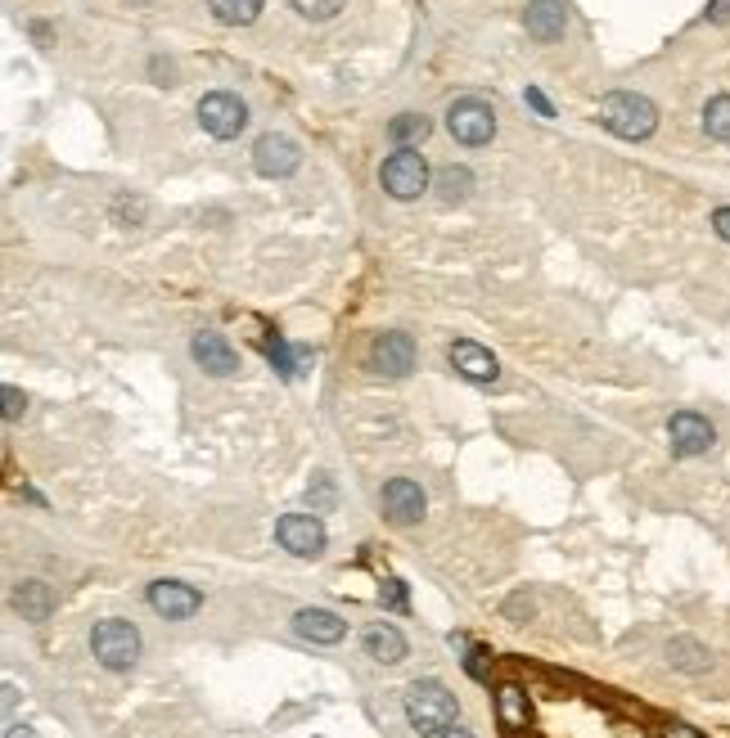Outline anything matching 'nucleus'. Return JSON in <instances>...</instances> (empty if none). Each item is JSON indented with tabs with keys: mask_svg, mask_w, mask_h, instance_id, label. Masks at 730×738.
Masks as SVG:
<instances>
[{
	"mask_svg": "<svg viewBox=\"0 0 730 738\" xmlns=\"http://www.w3.org/2000/svg\"><path fill=\"white\" fill-rule=\"evenodd\" d=\"M383 513H388V522H398V527H411V522H419V518H424V491H419V482L392 478V482L383 486Z\"/></svg>",
	"mask_w": 730,
	"mask_h": 738,
	"instance_id": "ddd939ff",
	"label": "nucleus"
},
{
	"mask_svg": "<svg viewBox=\"0 0 730 738\" xmlns=\"http://www.w3.org/2000/svg\"><path fill=\"white\" fill-rule=\"evenodd\" d=\"M667 658L677 671H708V649L698 639H672L667 644Z\"/></svg>",
	"mask_w": 730,
	"mask_h": 738,
	"instance_id": "4be33fe9",
	"label": "nucleus"
},
{
	"mask_svg": "<svg viewBox=\"0 0 730 738\" xmlns=\"http://www.w3.org/2000/svg\"><path fill=\"white\" fill-rule=\"evenodd\" d=\"M90 653H96V662L109 666V671H127L140 658V631L122 618H109L90 631Z\"/></svg>",
	"mask_w": 730,
	"mask_h": 738,
	"instance_id": "7ed1b4c3",
	"label": "nucleus"
},
{
	"mask_svg": "<svg viewBox=\"0 0 730 738\" xmlns=\"http://www.w3.org/2000/svg\"><path fill=\"white\" fill-rule=\"evenodd\" d=\"M293 10L302 18H312V23H325V18H333L343 10V0H293Z\"/></svg>",
	"mask_w": 730,
	"mask_h": 738,
	"instance_id": "393cba45",
	"label": "nucleus"
},
{
	"mask_svg": "<svg viewBox=\"0 0 730 738\" xmlns=\"http://www.w3.org/2000/svg\"><path fill=\"white\" fill-rule=\"evenodd\" d=\"M524 27H528V37H532V41H541V46L559 41V37H564V27H568V10H564V0H528V10H524Z\"/></svg>",
	"mask_w": 730,
	"mask_h": 738,
	"instance_id": "4468645a",
	"label": "nucleus"
},
{
	"mask_svg": "<svg viewBox=\"0 0 730 738\" xmlns=\"http://www.w3.org/2000/svg\"><path fill=\"white\" fill-rule=\"evenodd\" d=\"M704 131H708L713 140L730 144V96L708 100V109H704Z\"/></svg>",
	"mask_w": 730,
	"mask_h": 738,
	"instance_id": "5701e85b",
	"label": "nucleus"
},
{
	"mask_svg": "<svg viewBox=\"0 0 730 738\" xmlns=\"http://www.w3.org/2000/svg\"><path fill=\"white\" fill-rule=\"evenodd\" d=\"M298 163H302V153H298V144L289 140V136H262L257 144H253V167H257V176H266V180H280V176H289V171H298Z\"/></svg>",
	"mask_w": 730,
	"mask_h": 738,
	"instance_id": "9d476101",
	"label": "nucleus"
},
{
	"mask_svg": "<svg viewBox=\"0 0 730 738\" xmlns=\"http://www.w3.org/2000/svg\"><path fill=\"white\" fill-rule=\"evenodd\" d=\"M406 721L419 738H442L455 725V698L442 680H415L406 689Z\"/></svg>",
	"mask_w": 730,
	"mask_h": 738,
	"instance_id": "f257e3e1",
	"label": "nucleus"
},
{
	"mask_svg": "<svg viewBox=\"0 0 730 738\" xmlns=\"http://www.w3.org/2000/svg\"><path fill=\"white\" fill-rule=\"evenodd\" d=\"M528 104H532V109H537L541 117H555V109H551V104H545V96H541V90H537V86H528Z\"/></svg>",
	"mask_w": 730,
	"mask_h": 738,
	"instance_id": "2f4dec72",
	"label": "nucleus"
},
{
	"mask_svg": "<svg viewBox=\"0 0 730 738\" xmlns=\"http://www.w3.org/2000/svg\"><path fill=\"white\" fill-rule=\"evenodd\" d=\"M190 356H194L199 369H207V374H217V379H226V374L239 369V356H235V347L226 343L222 333H194L190 338Z\"/></svg>",
	"mask_w": 730,
	"mask_h": 738,
	"instance_id": "2eb2a0df",
	"label": "nucleus"
},
{
	"mask_svg": "<svg viewBox=\"0 0 730 738\" xmlns=\"http://www.w3.org/2000/svg\"><path fill=\"white\" fill-rule=\"evenodd\" d=\"M5 738H41V734H37L33 725H10V729H5Z\"/></svg>",
	"mask_w": 730,
	"mask_h": 738,
	"instance_id": "f704fd0d",
	"label": "nucleus"
},
{
	"mask_svg": "<svg viewBox=\"0 0 730 738\" xmlns=\"http://www.w3.org/2000/svg\"><path fill=\"white\" fill-rule=\"evenodd\" d=\"M276 540L293 554V559H316L325 549V522L316 513H285L276 522Z\"/></svg>",
	"mask_w": 730,
	"mask_h": 738,
	"instance_id": "0eeeda50",
	"label": "nucleus"
},
{
	"mask_svg": "<svg viewBox=\"0 0 730 738\" xmlns=\"http://www.w3.org/2000/svg\"><path fill=\"white\" fill-rule=\"evenodd\" d=\"M713 230L730 243V207H717V212H713Z\"/></svg>",
	"mask_w": 730,
	"mask_h": 738,
	"instance_id": "7c9ffc66",
	"label": "nucleus"
},
{
	"mask_svg": "<svg viewBox=\"0 0 730 738\" xmlns=\"http://www.w3.org/2000/svg\"><path fill=\"white\" fill-rule=\"evenodd\" d=\"M446 131L461 144H487V140L496 136V113H492V104H487V100L465 96V100H455L446 109Z\"/></svg>",
	"mask_w": 730,
	"mask_h": 738,
	"instance_id": "423d86ee",
	"label": "nucleus"
},
{
	"mask_svg": "<svg viewBox=\"0 0 730 738\" xmlns=\"http://www.w3.org/2000/svg\"><path fill=\"white\" fill-rule=\"evenodd\" d=\"M469 184H474L469 167H446V171L438 176V190H442V203H461V199H469Z\"/></svg>",
	"mask_w": 730,
	"mask_h": 738,
	"instance_id": "b1692460",
	"label": "nucleus"
},
{
	"mask_svg": "<svg viewBox=\"0 0 730 738\" xmlns=\"http://www.w3.org/2000/svg\"><path fill=\"white\" fill-rule=\"evenodd\" d=\"M465 671L474 675V680H487V649H465Z\"/></svg>",
	"mask_w": 730,
	"mask_h": 738,
	"instance_id": "bb28decb",
	"label": "nucleus"
},
{
	"mask_svg": "<svg viewBox=\"0 0 730 738\" xmlns=\"http://www.w3.org/2000/svg\"><path fill=\"white\" fill-rule=\"evenodd\" d=\"M667 437H672V455H681V459L704 455V450L717 442L713 423H708L704 415H694V410H681V415L667 419Z\"/></svg>",
	"mask_w": 730,
	"mask_h": 738,
	"instance_id": "1a4fd4ad",
	"label": "nucleus"
},
{
	"mask_svg": "<svg viewBox=\"0 0 730 738\" xmlns=\"http://www.w3.org/2000/svg\"><path fill=\"white\" fill-rule=\"evenodd\" d=\"M429 131H433V122L424 117V113H402V117L388 122V140L398 144V149H415Z\"/></svg>",
	"mask_w": 730,
	"mask_h": 738,
	"instance_id": "aec40b11",
	"label": "nucleus"
},
{
	"mask_svg": "<svg viewBox=\"0 0 730 738\" xmlns=\"http://www.w3.org/2000/svg\"><path fill=\"white\" fill-rule=\"evenodd\" d=\"M663 738H704V734L690 729V725H667V729H663Z\"/></svg>",
	"mask_w": 730,
	"mask_h": 738,
	"instance_id": "72a5a7b5",
	"label": "nucleus"
},
{
	"mask_svg": "<svg viewBox=\"0 0 730 738\" xmlns=\"http://www.w3.org/2000/svg\"><path fill=\"white\" fill-rule=\"evenodd\" d=\"M600 127H608L622 140H645L658 127V109L645 96H631V90H614V96L600 100Z\"/></svg>",
	"mask_w": 730,
	"mask_h": 738,
	"instance_id": "f03ea898",
	"label": "nucleus"
},
{
	"mask_svg": "<svg viewBox=\"0 0 730 738\" xmlns=\"http://www.w3.org/2000/svg\"><path fill=\"white\" fill-rule=\"evenodd\" d=\"M365 658H375L379 666H398L406 658V639L398 626L388 622H375L370 631H365Z\"/></svg>",
	"mask_w": 730,
	"mask_h": 738,
	"instance_id": "f3484780",
	"label": "nucleus"
},
{
	"mask_svg": "<svg viewBox=\"0 0 730 738\" xmlns=\"http://www.w3.org/2000/svg\"><path fill=\"white\" fill-rule=\"evenodd\" d=\"M451 365H455V374L461 379H469V383H496L501 379V365H496V356L487 352V347H478V343H469V338H461V343H451Z\"/></svg>",
	"mask_w": 730,
	"mask_h": 738,
	"instance_id": "f8f14e48",
	"label": "nucleus"
},
{
	"mask_svg": "<svg viewBox=\"0 0 730 738\" xmlns=\"http://www.w3.org/2000/svg\"><path fill=\"white\" fill-rule=\"evenodd\" d=\"M370 369L375 374H383V379H406L411 369H415V343H411V333H379L375 343H370Z\"/></svg>",
	"mask_w": 730,
	"mask_h": 738,
	"instance_id": "6e6552de",
	"label": "nucleus"
},
{
	"mask_svg": "<svg viewBox=\"0 0 730 738\" xmlns=\"http://www.w3.org/2000/svg\"><path fill=\"white\" fill-rule=\"evenodd\" d=\"M207 10L226 27H249L262 14V0H207Z\"/></svg>",
	"mask_w": 730,
	"mask_h": 738,
	"instance_id": "412c9836",
	"label": "nucleus"
},
{
	"mask_svg": "<svg viewBox=\"0 0 730 738\" xmlns=\"http://www.w3.org/2000/svg\"><path fill=\"white\" fill-rule=\"evenodd\" d=\"M307 500H312V513L333 505V486H329V478H320V491H307Z\"/></svg>",
	"mask_w": 730,
	"mask_h": 738,
	"instance_id": "cd10ccee",
	"label": "nucleus"
},
{
	"mask_svg": "<svg viewBox=\"0 0 730 738\" xmlns=\"http://www.w3.org/2000/svg\"><path fill=\"white\" fill-rule=\"evenodd\" d=\"M270 360L280 365V374H285V379H293V374H298V365H293V356H289V347L280 343V338H270Z\"/></svg>",
	"mask_w": 730,
	"mask_h": 738,
	"instance_id": "a878e982",
	"label": "nucleus"
},
{
	"mask_svg": "<svg viewBox=\"0 0 730 738\" xmlns=\"http://www.w3.org/2000/svg\"><path fill=\"white\" fill-rule=\"evenodd\" d=\"M199 127L212 140H235L249 127V109H243V100L230 96V90H212V96L199 100Z\"/></svg>",
	"mask_w": 730,
	"mask_h": 738,
	"instance_id": "39448f33",
	"label": "nucleus"
},
{
	"mask_svg": "<svg viewBox=\"0 0 730 738\" xmlns=\"http://www.w3.org/2000/svg\"><path fill=\"white\" fill-rule=\"evenodd\" d=\"M0 396H5V419L14 423V419L23 415V406H27V402H23V392H18V387H5V392H0Z\"/></svg>",
	"mask_w": 730,
	"mask_h": 738,
	"instance_id": "c756f323",
	"label": "nucleus"
},
{
	"mask_svg": "<svg viewBox=\"0 0 730 738\" xmlns=\"http://www.w3.org/2000/svg\"><path fill=\"white\" fill-rule=\"evenodd\" d=\"M496 721L505 729H528L532 721V707H528V694L519 685H501L496 689Z\"/></svg>",
	"mask_w": 730,
	"mask_h": 738,
	"instance_id": "6ab92c4d",
	"label": "nucleus"
},
{
	"mask_svg": "<svg viewBox=\"0 0 730 738\" xmlns=\"http://www.w3.org/2000/svg\"><path fill=\"white\" fill-rule=\"evenodd\" d=\"M383 603L398 608V612L406 608V586H402V581H388V586H383Z\"/></svg>",
	"mask_w": 730,
	"mask_h": 738,
	"instance_id": "c85d7f7f",
	"label": "nucleus"
},
{
	"mask_svg": "<svg viewBox=\"0 0 730 738\" xmlns=\"http://www.w3.org/2000/svg\"><path fill=\"white\" fill-rule=\"evenodd\" d=\"M199 603H203L199 590H194V586H180V581H154V586H149V608H154L159 618H167V622L194 618Z\"/></svg>",
	"mask_w": 730,
	"mask_h": 738,
	"instance_id": "9b49d317",
	"label": "nucleus"
},
{
	"mask_svg": "<svg viewBox=\"0 0 730 738\" xmlns=\"http://www.w3.org/2000/svg\"><path fill=\"white\" fill-rule=\"evenodd\" d=\"M14 608L23 612V622H46L54 612V590L41 586V581H23L14 590Z\"/></svg>",
	"mask_w": 730,
	"mask_h": 738,
	"instance_id": "a211bd4d",
	"label": "nucleus"
},
{
	"mask_svg": "<svg viewBox=\"0 0 730 738\" xmlns=\"http://www.w3.org/2000/svg\"><path fill=\"white\" fill-rule=\"evenodd\" d=\"M293 631L302 639H312V644H339L348 626H343V618H333L329 608H302L293 618Z\"/></svg>",
	"mask_w": 730,
	"mask_h": 738,
	"instance_id": "dca6fc26",
	"label": "nucleus"
},
{
	"mask_svg": "<svg viewBox=\"0 0 730 738\" xmlns=\"http://www.w3.org/2000/svg\"><path fill=\"white\" fill-rule=\"evenodd\" d=\"M442 738H474V734H469V729H461V725H455V729H446Z\"/></svg>",
	"mask_w": 730,
	"mask_h": 738,
	"instance_id": "c9c22d12",
	"label": "nucleus"
},
{
	"mask_svg": "<svg viewBox=\"0 0 730 738\" xmlns=\"http://www.w3.org/2000/svg\"><path fill=\"white\" fill-rule=\"evenodd\" d=\"M708 18H713V23H730V0H713V5H708Z\"/></svg>",
	"mask_w": 730,
	"mask_h": 738,
	"instance_id": "473e14b6",
	"label": "nucleus"
},
{
	"mask_svg": "<svg viewBox=\"0 0 730 738\" xmlns=\"http://www.w3.org/2000/svg\"><path fill=\"white\" fill-rule=\"evenodd\" d=\"M379 184H383V190L398 199V203L419 199L424 190H429V163H424V153H419V149L388 153L383 167H379Z\"/></svg>",
	"mask_w": 730,
	"mask_h": 738,
	"instance_id": "20e7f679",
	"label": "nucleus"
}]
</instances>
